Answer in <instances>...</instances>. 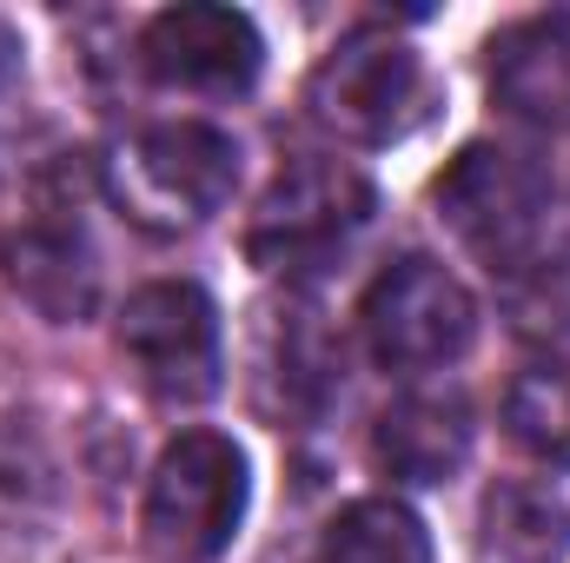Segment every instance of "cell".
Segmentation results:
<instances>
[{"label": "cell", "mask_w": 570, "mask_h": 563, "mask_svg": "<svg viewBox=\"0 0 570 563\" xmlns=\"http://www.w3.org/2000/svg\"><path fill=\"white\" fill-rule=\"evenodd\" d=\"M484 80H491V100L524 120V127H544V134H564L570 127V13H531V20H511L491 33L484 47Z\"/></svg>", "instance_id": "cell-9"}, {"label": "cell", "mask_w": 570, "mask_h": 563, "mask_svg": "<svg viewBox=\"0 0 570 563\" xmlns=\"http://www.w3.org/2000/svg\"><path fill=\"white\" fill-rule=\"evenodd\" d=\"M478 557L484 563H564L570 504L544 484H491L478 511Z\"/></svg>", "instance_id": "cell-12"}, {"label": "cell", "mask_w": 570, "mask_h": 563, "mask_svg": "<svg viewBox=\"0 0 570 563\" xmlns=\"http://www.w3.org/2000/svg\"><path fill=\"white\" fill-rule=\"evenodd\" d=\"M372 457L399 484H451L471 457V405L458 392H405L372 431Z\"/></svg>", "instance_id": "cell-11"}, {"label": "cell", "mask_w": 570, "mask_h": 563, "mask_svg": "<svg viewBox=\"0 0 570 563\" xmlns=\"http://www.w3.org/2000/svg\"><path fill=\"white\" fill-rule=\"evenodd\" d=\"M372 206H379V192L352 159H298L266 186V199L246 226V253L266 273H312L365 233Z\"/></svg>", "instance_id": "cell-5"}, {"label": "cell", "mask_w": 570, "mask_h": 563, "mask_svg": "<svg viewBox=\"0 0 570 563\" xmlns=\"http://www.w3.org/2000/svg\"><path fill=\"white\" fill-rule=\"evenodd\" d=\"M0 273H7V285L40 318H53V325H80L100 305V259H94L87 233L73 219H53V213L13 226L0 239Z\"/></svg>", "instance_id": "cell-10"}, {"label": "cell", "mask_w": 570, "mask_h": 563, "mask_svg": "<svg viewBox=\"0 0 570 563\" xmlns=\"http://www.w3.org/2000/svg\"><path fill=\"white\" fill-rule=\"evenodd\" d=\"M431 206H438V219L451 226L458 246H471L491 273H511L538 246V226L551 213V172L524 146L471 140L438 172Z\"/></svg>", "instance_id": "cell-4"}, {"label": "cell", "mask_w": 570, "mask_h": 563, "mask_svg": "<svg viewBox=\"0 0 570 563\" xmlns=\"http://www.w3.org/2000/svg\"><path fill=\"white\" fill-rule=\"evenodd\" d=\"M246 451L226 431H179L146 477V551L159 563H219L246 524Z\"/></svg>", "instance_id": "cell-2"}, {"label": "cell", "mask_w": 570, "mask_h": 563, "mask_svg": "<svg viewBox=\"0 0 570 563\" xmlns=\"http://www.w3.org/2000/svg\"><path fill=\"white\" fill-rule=\"evenodd\" d=\"M107 199L159 239L206 226L239 186V146L206 120H159L107 152Z\"/></svg>", "instance_id": "cell-1"}, {"label": "cell", "mask_w": 570, "mask_h": 563, "mask_svg": "<svg viewBox=\"0 0 570 563\" xmlns=\"http://www.w3.org/2000/svg\"><path fill=\"white\" fill-rule=\"evenodd\" d=\"M305 107L325 134L352 146H392L405 134H419L431 113V73L419 60V47H405L385 27H358L345 33L305 87Z\"/></svg>", "instance_id": "cell-3"}, {"label": "cell", "mask_w": 570, "mask_h": 563, "mask_svg": "<svg viewBox=\"0 0 570 563\" xmlns=\"http://www.w3.org/2000/svg\"><path fill=\"white\" fill-rule=\"evenodd\" d=\"M273 378L285 385L292 412H318L338 392V345L312 312H285V325L273 332Z\"/></svg>", "instance_id": "cell-16"}, {"label": "cell", "mask_w": 570, "mask_h": 563, "mask_svg": "<svg viewBox=\"0 0 570 563\" xmlns=\"http://www.w3.org/2000/svg\"><path fill=\"white\" fill-rule=\"evenodd\" d=\"M504 431L544 471H570V365L544 358V365L518 372L504 392Z\"/></svg>", "instance_id": "cell-13"}, {"label": "cell", "mask_w": 570, "mask_h": 563, "mask_svg": "<svg viewBox=\"0 0 570 563\" xmlns=\"http://www.w3.org/2000/svg\"><path fill=\"white\" fill-rule=\"evenodd\" d=\"M318 563H431V537L399 497H358L332 517Z\"/></svg>", "instance_id": "cell-14"}, {"label": "cell", "mask_w": 570, "mask_h": 563, "mask_svg": "<svg viewBox=\"0 0 570 563\" xmlns=\"http://www.w3.org/2000/svg\"><path fill=\"white\" fill-rule=\"evenodd\" d=\"M504 312L524 338L570 345V239L558 246H531L511 273H504Z\"/></svg>", "instance_id": "cell-15"}, {"label": "cell", "mask_w": 570, "mask_h": 563, "mask_svg": "<svg viewBox=\"0 0 570 563\" xmlns=\"http://www.w3.org/2000/svg\"><path fill=\"white\" fill-rule=\"evenodd\" d=\"M266 67V40L253 27V13L239 7H213V0H186L153 13L140 33V73L166 93H199V100H226L246 93Z\"/></svg>", "instance_id": "cell-8"}, {"label": "cell", "mask_w": 570, "mask_h": 563, "mask_svg": "<svg viewBox=\"0 0 570 563\" xmlns=\"http://www.w3.org/2000/svg\"><path fill=\"white\" fill-rule=\"evenodd\" d=\"M358 318H365L372 358L385 372H399V378H425V372L458 365L471 352V338H478L471 292L438 259H399V266H385L372 279V292H365Z\"/></svg>", "instance_id": "cell-6"}, {"label": "cell", "mask_w": 570, "mask_h": 563, "mask_svg": "<svg viewBox=\"0 0 570 563\" xmlns=\"http://www.w3.org/2000/svg\"><path fill=\"white\" fill-rule=\"evenodd\" d=\"M7 73H13V40L0 33V87H7Z\"/></svg>", "instance_id": "cell-17"}, {"label": "cell", "mask_w": 570, "mask_h": 563, "mask_svg": "<svg viewBox=\"0 0 570 563\" xmlns=\"http://www.w3.org/2000/svg\"><path fill=\"white\" fill-rule=\"evenodd\" d=\"M127 365L140 372V385L166 405H206L219 392V312L193 279H159L140 285L120 305L114 325Z\"/></svg>", "instance_id": "cell-7"}]
</instances>
